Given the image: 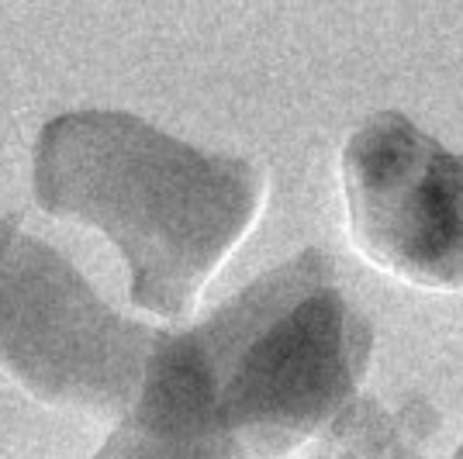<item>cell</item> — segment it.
Returning a JSON list of instances; mask_svg holds the SVG:
<instances>
[{
	"instance_id": "obj_6",
	"label": "cell",
	"mask_w": 463,
	"mask_h": 459,
	"mask_svg": "<svg viewBox=\"0 0 463 459\" xmlns=\"http://www.w3.org/2000/svg\"><path fill=\"white\" fill-rule=\"evenodd\" d=\"M453 459H463V445L457 449V453H453Z\"/></svg>"
},
{
	"instance_id": "obj_2",
	"label": "cell",
	"mask_w": 463,
	"mask_h": 459,
	"mask_svg": "<svg viewBox=\"0 0 463 459\" xmlns=\"http://www.w3.org/2000/svg\"><path fill=\"white\" fill-rule=\"evenodd\" d=\"M35 201L115 242L132 304L184 318L256 225L263 170L201 153L128 111H73L39 135Z\"/></svg>"
},
{
	"instance_id": "obj_1",
	"label": "cell",
	"mask_w": 463,
	"mask_h": 459,
	"mask_svg": "<svg viewBox=\"0 0 463 459\" xmlns=\"http://www.w3.org/2000/svg\"><path fill=\"white\" fill-rule=\"evenodd\" d=\"M373 322L326 249L298 252L197 325L156 339L132 418L288 459L356 401Z\"/></svg>"
},
{
	"instance_id": "obj_4",
	"label": "cell",
	"mask_w": 463,
	"mask_h": 459,
	"mask_svg": "<svg viewBox=\"0 0 463 459\" xmlns=\"http://www.w3.org/2000/svg\"><path fill=\"white\" fill-rule=\"evenodd\" d=\"M349 239L425 290H463V153L402 111H377L343 149Z\"/></svg>"
},
{
	"instance_id": "obj_3",
	"label": "cell",
	"mask_w": 463,
	"mask_h": 459,
	"mask_svg": "<svg viewBox=\"0 0 463 459\" xmlns=\"http://www.w3.org/2000/svg\"><path fill=\"white\" fill-rule=\"evenodd\" d=\"M159 332L115 314L18 218L0 221V366L35 398L128 415Z\"/></svg>"
},
{
	"instance_id": "obj_5",
	"label": "cell",
	"mask_w": 463,
	"mask_h": 459,
	"mask_svg": "<svg viewBox=\"0 0 463 459\" xmlns=\"http://www.w3.org/2000/svg\"><path fill=\"white\" fill-rule=\"evenodd\" d=\"M94 459H235L212 439H197L184 432H170L149 421H138L125 415L118 432Z\"/></svg>"
}]
</instances>
